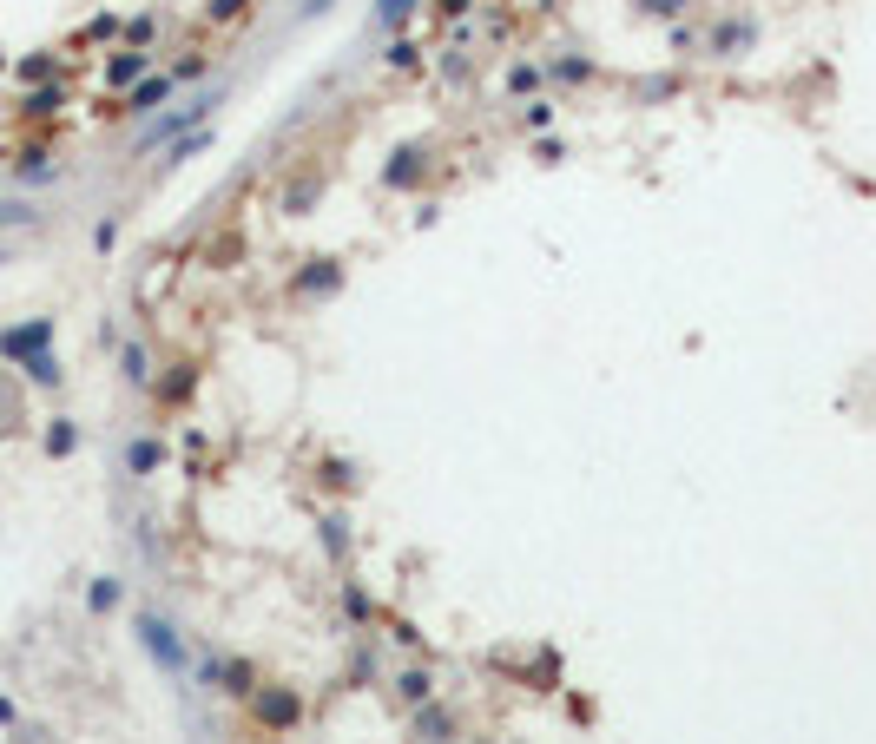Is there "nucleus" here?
<instances>
[{
	"label": "nucleus",
	"mask_w": 876,
	"mask_h": 744,
	"mask_svg": "<svg viewBox=\"0 0 876 744\" xmlns=\"http://www.w3.org/2000/svg\"><path fill=\"white\" fill-rule=\"evenodd\" d=\"M7 218H27V211H20V205H0V224H7Z\"/></svg>",
	"instance_id": "nucleus-1"
}]
</instances>
